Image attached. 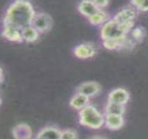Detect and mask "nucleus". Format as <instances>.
Listing matches in <instances>:
<instances>
[{
  "instance_id": "obj_1",
  "label": "nucleus",
  "mask_w": 148,
  "mask_h": 139,
  "mask_svg": "<svg viewBox=\"0 0 148 139\" xmlns=\"http://www.w3.org/2000/svg\"><path fill=\"white\" fill-rule=\"evenodd\" d=\"M35 10L32 4L26 0H16L9 5L4 17V24H11L22 29L31 25Z\"/></svg>"
},
{
  "instance_id": "obj_2",
  "label": "nucleus",
  "mask_w": 148,
  "mask_h": 139,
  "mask_svg": "<svg viewBox=\"0 0 148 139\" xmlns=\"http://www.w3.org/2000/svg\"><path fill=\"white\" fill-rule=\"evenodd\" d=\"M134 26V22L120 23L113 18L105 22L101 29L102 40L122 39L127 36L128 33L132 31Z\"/></svg>"
},
{
  "instance_id": "obj_3",
  "label": "nucleus",
  "mask_w": 148,
  "mask_h": 139,
  "mask_svg": "<svg viewBox=\"0 0 148 139\" xmlns=\"http://www.w3.org/2000/svg\"><path fill=\"white\" fill-rule=\"evenodd\" d=\"M79 121L84 126L97 130L105 124V115L95 106L88 104L79 111Z\"/></svg>"
},
{
  "instance_id": "obj_4",
  "label": "nucleus",
  "mask_w": 148,
  "mask_h": 139,
  "mask_svg": "<svg viewBox=\"0 0 148 139\" xmlns=\"http://www.w3.org/2000/svg\"><path fill=\"white\" fill-rule=\"evenodd\" d=\"M53 24V18L49 13L38 12L35 14L31 24L38 32H45L51 29Z\"/></svg>"
},
{
  "instance_id": "obj_5",
  "label": "nucleus",
  "mask_w": 148,
  "mask_h": 139,
  "mask_svg": "<svg viewBox=\"0 0 148 139\" xmlns=\"http://www.w3.org/2000/svg\"><path fill=\"white\" fill-rule=\"evenodd\" d=\"M73 52L75 56L80 58L93 57L97 53L95 45L91 42H85L77 45L73 48Z\"/></svg>"
},
{
  "instance_id": "obj_6",
  "label": "nucleus",
  "mask_w": 148,
  "mask_h": 139,
  "mask_svg": "<svg viewBox=\"0 0 148 139\" xmlns=\"http://www.w3.org/2000/svg\"><path fill=\"white\" fill-rule=\"evenodd\" d=\"M101 90V86L98 82L94 81H84L76 87L75 92L82 93L91 98L99 94Z\"/></svg>"
},
{
  "instance_id": "obj_7",
  "label": "nucleus",
  "mask_w": 148,
  "mask_h": 139,
  "mask_svg": "<svg viewBox=\"0 0 148 139\" xmlns=\"http://www.w3.org/2000/svg\"><path fill=\"white\" fill-rule=\"evenodd\" d=\"M137 11L138 10L132 5L126 6L116 13L113 18L120 23L134 22L137 16Z\"/></svg>"
},
{
  "instance_id": "obj_8",
  "label": "nucleus",
  "mask_w": 148,
  "mask_h": 139,
  "mask_svg": "<svg viewBox=\"0 0 148 139\" xmlns=\"http://www.w3.org/2000/svg\"><path fill=\"white\" fill-rule=\"evenodd\" d=\"M130 95L124 88H116L108 93V101L125 105L129 102Z\"/></svg>"
},
{
  "instance_id": "obj_9",
  "label": "nucleus",
  "mask_w": 148,
  "mask_h": 139,
  "mask_svg": "<svg viewBox=\"0 0 148 139\" xmlns=\"http://www.w3.org/2000/svg\"><path fill=\"white\" fill-rule=\"evenodd\" d=\"M1 34L6 39L13 42H22L23 41L21 29L11 24L3 23Z\"/></svg>"
},
{
  "instance_id": "obj_10",
  "label": "nucleus",
  "mask_w": 148,
  "mask_h": 139,
  "mask_svg": "<svg viewBox=\"0 0 148 139\" xmlns=\"http://www.w3.org/2000/svg\"><path fill=\"white\" fill-rule=\"evenodd\" d=\"M105 125L109 130L116 131L123 127L124 118L123 115L105 114Z\"/></svg>"
},
{
  "instance_id": "obj_11",
  "label": "nucleus",
  "mask_w": 148,
  "mask_h": 139,
  "mask_svg": "<svg viewBox=\"0 0 148 139\" xmlns=\"http://www.w3.org/2000/svg\"><path fill=\"white\" fill-rule=\"evenodd\" d=\"M61 132L58 127L55 126L45 127L39 131L36 139H60Z\"/></svg>"
},
{
  "instance_id": "obj_12",
  "label": "nucleus",
  "mask_w": 148,
  "mask_h": 139,
  "mask_svg": "<svg viewBox=\"0 0 148 139\" xmlns=\"http://www.w3.org/2000/svg\"><path fill=\"white\" fill-rule=\"evenodd\" d=\"M12 133L16 139H30L32 136V129L28 125L21 123L13 129Z\"/></svg>"
},
{
  "instance_id": "obj_13",
  "label": "nucleus",
  "mask_w": 148,
  "mask_h": 139,
  "mask_svg": "<svg viewBox=\"0 0 148 139\" xmlns=\"http://www.w3.org/2000/svg\"><path fill=\"white\" fill-rule=\"evenodd\" d=\"M78 10L83 16L90 17L93 14L98 11L100 8L96 5L94 1H89V0H83L78 3Z\"/></svg>"
},
{
  "instance_id": "obj_14",
  "label": "nucleus",
  "mask_w": 148,
  "mask_h": 139,
  "mask_svg": "<svg viewBox=\"0 0 148 139\" xmlns=\"http://www.w3.org/2000/svg\"><path fill=\"white\" fill-rule=\"evenodd\" d=\"M89 101H90L89 97L82 93L75 92V94L73 95V96L71 98L69 104L72 108L80 110L88 104Z\"/></svg>"
},
{
  "instance_id": "obj_15",
  "label": "nucleus",
  "mask_w": 148,
  "mask_h": 139,
  "mask_svg": "<svg viewBox=\"0 0 148 139\" xmlns=\"http://www.w3.org/2000/svg\"><path fill=\"white\" fill-rule=\"evenodd\" d=\"M109 19H110L109 13L107 11H106L105 10L101 9V8H100L95 14H93L92 16L88 18L89 21H90L91 24L95 25H99L101 24H103Z\"/></svg>"
},
{
  "instance_id": "obj_16",
  "label": "nucleus",
  "mask_w": 148,
  "mask_h": 139,
  "mask_svg": "<svg viewBox=\"0 0 148 139\" xmlns=\"http://www.w3.org/2000/svg\"><path fill=\"white\" fill-rule=\"evenodd\" d=\"M125 109V105L108 101L105 106V114L123 115Z\"/></svg>"
},
{
  "instance_id": "obj_17",
  "label": "nucleus",
  "mask_w": 148,
  "mask_h": 139,
  "mask_svg": "<svg viewBox=\"0 0 148 139\" xmlns=\"http://www.w3.org/2000/svg\"><path fill=\"white\" fill-rule=\"evenodd\" d=\"M22 36L23 40L27 42H34L38 39L39 32L32 25H28L21 29Z\"/></svg>"
},
{
  "instance_id": "obj_18",
  "label": "nucleus",
  "mask_w": 148,
  "mask_h": 139,
  "mask_svg": "<svg viewBox=\"0 0 148 139\" xmlns=\"http://www.w3.org/2000/svg\"><path fill=\"white\" fill-rule=\"evenodd\" d=\"M131 36L135 43H140L145 37L146 31L142 26H137L134 27L131 31Z\"/></svg>"
},
{
  "instance_id": "obj_19",
  "label": "nucleus",
  "mask_w": 148,
  "mask_h": 139,
  "mask_svg": "<svg viewBox=\"0 0 148 139\" xmlns=\"http://www.w3.org/2000/svg\"><path fill=\"white\" fill-rule=\"evenodd\" d=\"M78 135L77 132L71 129H66L61 132V138L60 139H77Z\"/></svg>"
},
{
  "instance_id": "obj_20",
  "label": "nucleus",
  "mask_w": 148,
  "mask_h": 139,
  "mask_svg": "<svg viewBox=\"0 0 148 139\" xmlns=\"http://www.w3.org/2000/svg\"><path fill=\"white\" fill-rule=\"evenodd\" d=\"M130 4L134 6L138 11H148V0L147 1H132Z\"/></svg>"
},
{
  "instance_id": "obj_21",
  "label": "nucleus",
  "mask_w": 148,
  "mask_h": 139,
  "mask_svg": "<svg viewBox=\"0 0 148 139\" xmlns=\"http://www.w3.org/2000/svg\"><path fill=\"white\" fill-rule=\"evenodd\" d=\"M95 3L99 8L103 9V8L106 7L108 4H109V1L107 0H101V1H94Z\"/></svg>"
},
{
  "instance_id": "obj_22",
  "label": "nucleus",
  "mask_w": 148,
  "mask_h": 139,
  "mask_svg": "<svg viewBox=\"0 0 148 139\" xmlns=\"http://www.w3.org/2000/svg\"><path fill=\"white\" fill-rule=\"evenodd\" d=\"M90 139H106L105 137L102 136H94Z\"/></svg>"
},
{
  "instance_id": "obj_23",
  "label": "nucleus",
  "mask_w": 148,
  "mask_h": 139,
  "mask_svg": "<svg viewBox=\"0 0 148 139\" xmlns=\"http://www.w3.org/2000/svg\"><path fill=\"white\" fill-rule=\"evenodd\" d=\"M34 139H36V138H34Z\"/></svg>"
}]
</instances>
